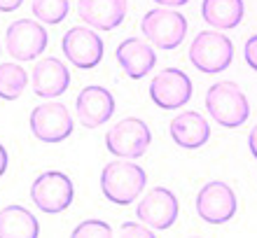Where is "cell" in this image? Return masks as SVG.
Here are the masks:
<instances>
[{
    "label": "cell",
    "instance_id": "obj_1",
    "mask_svg": "<svg viewBox=\"0 0 257 238\" xmlns=\"http://www.w3.org/2000/svg\"><path fill=\"white\" fill-rule=\"evenodd\" d=\"M148 173L134 161H110L101 170V191L110 203L128 205L143 194Z\"/></svg>",
    "mask_w": 257,
    "mask_h": 238
},
{
    "label": "cell",
    "instance_id": "obj_2",
    "mask_svg": "<svg viewBox=\"0 0 257 238\" xmlns=\"http://www.w3.org/2000/svg\"><path fill=\"white\" fill-rule=\"evenodd\" d=\"M206 110L224 129H238L248 122L250 105L236 82H217L206 91Z\"/></svg>",
    "mask_w": 257,
    "mask_h": 238
},
{
    "label": "cell",
    "instance_id": "obj_3",
    "mask_svg": "<svg viewBox=\"0 0 257 238\" xmlns=\"http://www.w3.org/2000/svg\"><path fill=\"white\" fill-rule=\"evenodd\" d=\"M234 59V45L220 31H203L190 45V61L196 70L206 75H217L231 66Z\"/></svg>",
    "mask_w": 257,
    "mask_h": 238
},
{
    "label": "cell",
    "instance_id": "obj_4",
    "mask_svg": "<svg viewBox=\"0 0 257 238\" xmlns=\"http://www.w3.org/2000/svg\"><path fill=\"white\" fill-rule=\"evenodd\" d=\"M141 31L155 47L171 52L183 45L187 35V19L180 12H173L171 7H157L143 17Z\"/></svg>",
    "mask_w": 257,
    "mask_h": 238
},
{
    "label": "cell",
    "instance_id": "obj_5",
    "mask_svg": "<svg viewBox=\"0 0 257 238\" xmlns=\"http://www.w3.org/2000/svg\"><path fill=\"white\" fill-rule=\"evenodd\" d=\"M152 143V131L138 117H124L105 133V147L119 159H141Z\"/></svg>",
    "mask_w": 257,
    "mask_h": 238
},
{
    "label": "cell",
    "instance_id": "obj_6",
    "mask_svg": "<svg viewBox=\"0 0 257 238\" xmlns=\"http://www.w3.org/2000/svg\"><path fill=\"white\" fill-rule=\"evenodd\" d=\"M75 189L73 180L61 173V170H47L33 180L31 184V198L38 205V210L47 212V215H59L68 210L73 203Z\"/></svg>",
    "mask_w": 257,
    "mask_h": 238
},
{
    "label": "cell",
    "instance_id": "obj_7",
    "mask_svg": "<svg viewBox=\"0 0 257 238\" xmlns=\"http://www.w3.org/2000/svg\"><path fill=\"white\" fill-rule=\"evenodd\" d=\"M236 210V191L222 180H210L196 194V212L206 224H227Z\"/></svg>",
    "mask_w": 257,
    "mask_h": 238
},
{
    "label": "cell",
    "instance_id": "obj_8",
    "mask_svg": "<svg viewBox=\"0 0 257 238\" xmlns=\"http://www.w3.org/2000/svg\"><path fill=\"white\" fill-rule=\"evenodd\" d=\"M49 33L42 24L31 19L12 21L5 31V49L17 61H33L47 49Z\"/></svg>",
    "mask_w": 257,
    "mask_h": 238
},
{
    "label": "cell",
    "instance_id": "obj_9",
    "mask_svg": "<svg viewBox=\"0 0 257 238\" xmlns=\"http://www.w3.org/2000/svg\"><path fill=\"white\" fill-rule=\"evenodd\" d=\"M31 133H33L40 143H63L75 129V122L68 108L63 103H42L35 105L31 112Z\"/></svg>",
    "mask_w": 257,
    "mask_h": 238
},
{
    "label": "cell",
    "instance_id": "obj_10",
    "mask_svg": "<svg viewBox=\"0 0 257 238\" xmlns=\"http://www.w3.org/2000/svg\"><path fill=\"white\" fill-rule=\"evenodd\" d=\"M61 49L68 61L80 70H91L103 61V40L91 26H73L63 35Z\"/></svg>",
    "mask_w": 257,
    "mask_h": 238
},
{
    "label": "cell",
    "instance_id": "obj_11",
    "mask_svg": "<svg viewBox=\"0 0 257 238\" xmlns=\"http://www.w3.org/2000/svg\"><path fill=\"white\" fill-rule=\"evenodd\" d=\"M178 212H180V205H178L176 194L166 187H155L141 198V203L136 208V217L152 229L164 231L176 224Z\"/></svg>",
    "mask_w": 257,
    "mask_h": 238
},
{
    "label": "cell",
    "instance_id": "obj_12",
    "mask_svg": "<svg viewBox=\"0 0 257 238\" xmlns=\"http://www.w3.org/2000/svg\"><path fill=\"white\" fill-rule=\"evenodd\" d=\"M150 98L162 110H176L192 98V80L180 68H166L150 84Z\"/></svg>",
    "mask_w": 257,
    "mask_h": 238
},
{
    "label": "cell",
    "instance_id": "obj_13",
    "mask_svg": "<svg viewBox=\"0 0 257 238\" xmlns=\"http://www.w3.org/2000/svg\"><path fill=\"white\" fill-rule=\"evenodd\" d=\"M75 110H77V119L84 129H98L115 115V96L105 87L91 84L77 94Z\"/></svg>",
    "mask_w": 257,
    "mask_h": 238
},
{
    "label": "cell",
    "instance_id": "obj_14",
    "mask_svg": "<svg viewBox=\"0 0 257 238\" xmlns=\"http://www.w3.org/2000/svg\"><path fill=\"white\" fill-rule=\"evenodd\" d=\"M31 84H33L35 96L47 98V101L49 98H59L70 87L68 66L61 59H56V56H47V59L35 63L33 75H31Z\"/></svg>",
    "mask_w": 257,
    "mask_h": 238
},
{
    "label": "cell",
    "instance_id": "obj_15",
    "mask_svg": "<svg viewBox=\"0 0 257 238\" xmlns=\"http://www.w3.org/2000/svg\"><path fill=\"white\" fill-rule=\"evenodd\" d=\"M77 14L96 31H115L126 19V0H77Z\"/></svg>",
    "mask_w": 257,
    "mask_h": 238
},
{
    "label": "cell",
    "instance_id": "obj_16",
    "mask_svg": "<svg viewBox=\"0 0 257 238\" xmlns=\"http://www.w3.org/2000/svg\"><path fill=\"white\" fill-rule=\"evenodd\" d=\"M115 56L131 80H143L157 66V54L152 45L143 42L141 38H126L124 42H119V47L115 49Z\"/></svg>",
    "mask_w": 257,
    "mask_h": 238
},
{
    "label": "cell",
    "instance_id": "obj_17",
    "mask_svg": "<svg viewBox=\"0 0 257 238\" xmlns=\"http://www.w3.org/2000/svg\"><path fill=\"white\" fill-rule=\"evenodd\" d=\"M169 131L173 143L183 150H199L210 138V126L206 122V117L194 112V110H185L178 117H173L169 124Z\"/></svg>",
    "mask_w": 257,
    "mask_h": 238
},
{
    "label": "cell",
    "instance_id": "obj_18",
    "mask_svg": "<svg viewBox=\"0 0 257 238\" xmlns=\"http://www.w3.org/2000/svg\"><path fill=\"white\" fill-rule=\"evenodd\" d=\"M40 224L24 205H5L0 210V238H38Z\"/></svg>",
    "mask_w": 257,
    "mask_h": 238
},
{
    "label": "cell",
    "instance_id": "obj_19",
    "mask_svg": "<svg viewBox=\"0 0 257 238\" xmlns=\"http://www.w3.org/2000/svg\"><path fill=\"white\" fill-rule=\"evenodd\" d=\"M243 0H203L201 3L203 21L217 31L236 28L243 19Z\"/></svg>",
    "mask_w": 257,
    "mask_h": 238
},
{
    "label": "cell",
    "instance_id": "obj_20",
    "mask_svg": "<svg viewBox=\"0 0 257 238\" xmlns=\"http://www.w3.org/2000/svg\"><path fill=\"white\" fill-rule=\"evenodd\" d=\"M28 87V73L19 63H0V98L17 101Z\"/></svg>",
    "mask_w": 257,
    "mask_h": 238
},
{
    "label": "cell",
    "instance_id": "obj_21",
    "mask_svg": "<svg viewBox=\"0 0 257 238\" xmlns=\"http://www.w3.org/2000/svg\"><path fill=\"white\" fill-rule=\"evenodd\" d=\"M31 10H33L35 19H40L42 24H49V26H56L70 12V0H33Z\"/></svg>",
    "mask_w": 257,
    "mask_h": 238
},
{
    "label": "cell",
    "instance_id": "obj_22",
    "mask_svg": "<svg viewBox=\"0 0 257 238\" xmlns=\"http://www.w3.org/2000/svg\"><path fill=\"white\" fill-rule=\"evenodd\" d=\"M87 236H112V226L101 222V219H87L73 229V238H87Z\"/></svg>",
    "mask_w": 257,
    "mask_h": 238
},
{
    "label": "cell",
    "instance_id": "obj_23",
    "mask_svg": "<svg viewBox=\"0 0 257 238\" xmlns=\"http://www.w3.org/2000/svg\"><path fill=\"white\" fill-rule=\"evenodd\" d=\"M122 236H143V238H152L155 229L148 226L145 222H126L122 224Z\"/></svg>",
    "mask_w": 257,
    "mask_h": 238
},
{
    "label": "cell",
    "instance_id": "obj_24",
    "mask_svg": "<svg viewBox=\"0 0 257 238\" xmlns=\"http://www.w3.org/2000/svg\"><path fill=\"white\" fill-rule=\"evenodd\" d=\"M243 56H245V63L252 70H257V35L248 38V42H245V47H243Z\"/></svg>",
    "mask_w": 257,
    "mask_h": 238
},
{
    "label": "cell",
    "instance_id": "obj_25",
    "mask_svg": "<svg viewBox=\"0 0 257 238\" xmlns=\"http://www.w3.org/2000/svg\"><path fill=\"white\" fill-rule=\"evenodd\" d=\"M24 5V0H0V12H14Z\"/></svg>",
    "mask_w": 257,
    "mask_h": 238
},
{
    "label": "cell",
    "instance_id": "obj_26",
    "mask_svg": "<svg viewBox=\"0 0 257 238\" xmlns=\"http://www.w3.org/2000/svg\"><path fill=\"white\" fill-rule=\"evenodd\" d=\"M248 147H250V154L255 157V161H257V124L252 126L250 133H248Z\"/></svg>",
    "mask_w": 257,
    "mask_h": 238
},
{
    "label": "cell",
    "instance_id": "obj_27",
    "mask_svg": "<svg viewBox=\"0 0 257 238\" xmlns=\"http://www.w3.org/2000/svg\"><path fill=\"white\" fill-rule=\"evenodd\" d=\"M7 163H10V157H7V150H5V145L0 143V177L7 173Z\"/></svg>",
    "mask_w": 257,
    "mask_h": 238
},
{
    "label": "cell",
    "instance_id": "obj_28",
    "mask_svg": "<svg viewBox=\"0 0 257 238\" xmlns=\"http://www.w3.org/2000/svg\"><path fill=\"white\" fill-rule=\"evenodd\" d=\"M155 3L162 7H183V5H187L190 0H155Z\"/></svg>",
    "mask_w": 257,
    "mask_h": 238
},
{
    "label": "cell",
    "instance_id": "obj_29",
    "mask_svg": "<svg viewBox=\"0 0 257 238\" xmlns=\"http://www.w3.org/2000/svg\"><path fill=\"white\" fill-rule=\"evenodd\" d=\"M0 52H3V47H0Z\"/></svg>",
    "mask_w": 257,
    "mask_h": 238
}]
</instances>
